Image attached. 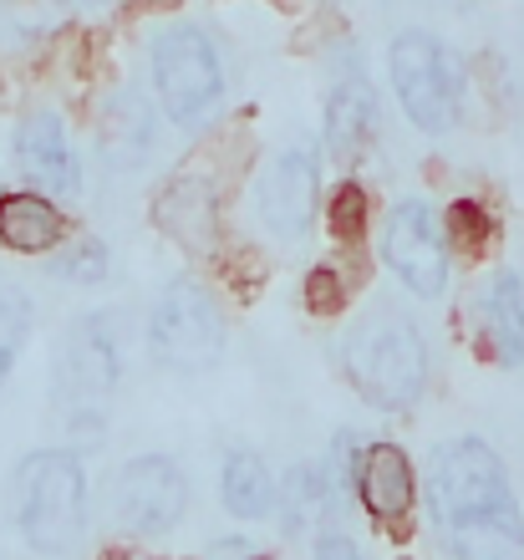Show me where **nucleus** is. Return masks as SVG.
<instances>
[{
	"label": "nucleus",
	"mask_w": 524,
	"mask_h": 560,
	"mask_svg": "<svg viewBox=\"0 0 524 560\" xmlns=\"http://www.w3.org/2000/svg\"><path fill=\"white\" fill-rule=\"evenodd\" d=\"M474 311H479L474 341L484 347V357L499 362V368H520L524 362V276L520 270H494Z\"/></svg>",
	"instance_id": "nucleus-14"
},
{
	"label": "nucleus",
	"mask_w": 524,
	"mask_h": 560,
	"mask_svg": "<svg viewBox=\"0 0 524 560\" xmlns=\"http://www.w3.org/2000/svg\"><path fill=\"white\" fill-rule=\"evenodd\" d=\"M15 530L36 556H72L88 540L92 489L77 448H31L11 474Z\"/></svg>",
	"instance_id": "nucleus-2"
},
{
	"label": "nucleus",
	"mask_w": 524,
	"mask_h": 560,
	"mask_svg": "<svg viewBox=\"0 0 524 560\" xmlns=\"http://www.w3.org/2000/svg\"><path fill=\"white\" fill-rule=\"evenodd\" d=\"M387 77H393L403 118L428 138H443L464 118V61L433 31H403L387 46Z\"/></svg>",
	"instance_id": "nucleus-6"
},
{
	"label": "nucleus",
	"mask_w": 524,
	"mask_h": 560,
	"mask_svg": "<svg viewBox=\"0 0 524 560\" xmlns=\"http://www.w3.org/2000/svg\"><path fill=\"white\" fill-rule=\"evenodd\" d=\"M159 220L174 240H184L189 250H209L214 245V189L205 178H174L159 199Z\"/></svg>",
	"instance_id": "nucleus-18"
},
{
	"label": "nucleus",
	"mask_w": 524,
	"mask_h": 560,
	"mask_svg": "<svg viewBox=\"0 0 524 560\" xmlns=\"http://www.w3.org/2000/svg\"><path fill=\"white\" fill-rule=\"evenodd\" d=\"M82 5H113V0H82Z\"/></svg>",
	"instance_id": "nucleus-27"
},
{
	"label": "nucleus",
	"mask_w": 524,
	"mask_h": 560,
	"mask_svg": "<svg viewBox=\"0 0 524 560\" xmlns=\"http://www.w3.org/2000/svg\"><path fill=\"white\" fill-rule=\"evenodd\" d=\"M276 489H280V479L270 474L260 448H230L224 454V464H219V504L234 520H270Z\"/></svg>",
	"instance_id": "nucleus-17"
},
{
	"label": "nucleus",
	"mask_w": 524,
	"mask_h": 560,
	"mask_svg": "<svg viewBox=\"0 0 524 560\" xmlns=\"http://www.w3.org/2000/svg\"><path fill=\"white\" fill-rule=\"evenodd\" d=\"M143 337H148V357H153L163 372L194 377V372H209L224 362L230 316H224L219 295L209 291L199 276H174L153 295Z\"/></svg>",
	"instance_id": "nucleus-4"
},
{
	"label": "nucleus",
	"mask_w": 524,
	"mask_h": 560,
	"mask_svg": "<svg viewBox=\"0 0 524 560\" xmlns=\"http://www.w3.org/2000/svg\"><path fill=\"white\" fill-rule=\"evenodd\" d=\"M31 322H36V306L21 285H0V387L11 383L15 362L31 341Z\"/></svg>",
	"instance_id": "nucleus-20"
},
{
	"label": "nucleus",
	"mask_w": 524,
	"mask_h": 560,
	"mask_svg": "<svg viewBox=\"0 0 524 560\" xmlns=\"http://www.w3.org/2000/svg\"><path fill=\"white\" fill-rule=\"evenodd\" d=\"M311 556H316V560H366L362 546H357L351 535H336V530L316 535V550H311Z\"/></svg>",
	"instance_id": "nucleus-25"
},
{
	"label": "nucleus",
	"mask_w": 524,
	"mask_h": 560,
	"mask_svg": "<svg viewBox=\"0 0 524 560\" xmlns=\"http://www.w3.org/2000/svg\"><path fill=\"white\" fill-rule=\"evenodd\" d=\"M148 77H153V97H159V113L174 128H205L224 107V92H230V72H224V57H219L214 36L205 26H163L148 46Z\"/></svg>",
	"instance_id": "nucleus-5"
},
{
	"label": "nucleus",
	"mask_w": 524,
	"mask_h": 560,
	"mask_svg": "<svg viewBox=\"0 0 524 560\" xmlns=\"http://www.w3.org/2000/svg\"><path fill=\"white\" fill-rule=\"evenodd\" d=\"M443 224H464V230H443V235H449V250H453V240H464L468 250H479L484 240H489V220H484V209L468 205V199H458V205L449 209V220H443Z\"/></svg>",
	"instance_id": "nucleus-23"
},
{
	"label": "nucleus",
	"mask_w": 524,
	"mask_h": 560,
	"mask_svg": "<svg viewBox=\"0 0 524 560\" xmlns=\"http://www.w3.org/2000/svg\"><path fill=\"white\" fill-rule=\"evenodd\" d=\"M341 301H347V291H341V280H336L331 266H316L306 276V306L316 311V316H331V311H341Z\"/></svg>",
	"instance_id": "nucleus-24"
},
{
	"label": "nucleus",
	"mask_w": 524,
	"mask_h": 560,
	"mask_svg": "<svg viewBox=\"0 0 524 560\" xmlns=\"http://www.w3.org/2000/svg\"><path fill=\"white\" fill-rule=\"evenodd\" d=\"M347 377L366 408H377V413H408V408L422 402L428 377H433L428 337L403 311L372 306L347 331Z\"/></svg>",
	"instance_id": "nucleus-3"
},
{
	"label": "nucleus",
	"mask_w": 524,
	"mask_h": 560,
	"mask_svg": "<svg viewBox=\"0 0 524 560\" xmlns=\"http://www.w3.org/2000/svg\"><path fill=\"white\" fill-rule=\"evenodd\" d=\"M97 138H103V159L113 168H143L148 153L159 148V107L143 92H117L103 107Z\"/></svg>",
	"instance_id": "nucleus-15"
},
{
	"label": "nucleus",
	"mask_w": 524,
	"mask_h": 560,
	"mask_svg": "<svg viewBox=\"0 0 524 560\" xmlns=\"http://www.w3.org/2000/svg\"><path fill=\"white\" fill-rule=\"evenodd\" d=\"M67 240V220L61 209L36 189L0 194V245L15 255H46Z\"/></svg>",
	"instance_id": "nucleus-16"
},
{
	"label": "nucleus",
	"mask_w": 524,
	"mask_h": 560,
	"mask_svg": "<svg viewBox=\"0 0 524 560\" xmlns=\"http://www.w3.org/2000/svg\"><path fill=\"white\" fill-rule=\"evenodd\" d=\"M428 504L453 560H524L520 500L510 489L504 458L479 433H458L433 448Z\"/></svg>",
	"instance_id": "nucleus-1"
},
{
	"label": "nucleus",
	"mask_w": 524,
	"mask_h": 560,
	"mask_svg": "<svg viewBox=\"0 0 524 560\" xmlns=\"http://www.w3.org/2000/svg\"><path fill=\"white\" fill-rule=\"evenodd\" d=\"M276 510L286 515V530H306V525H316L326 510H336L331 494H326V479H321V469H291L286 474V485L276 489Z\"/></svg>",
	"instance_id": "nucleus-19"
},
{
	"label": "nucleus",
	"mask_w": 524,
	"mask_h": 560,
	"mask_svg": "<svg viewBox=\"0 0 524 560\" xmlns=\"http://www.w3.org/2000/svg\"><path fill=\"white\" fill-rule=\"evenodd\" d=\"M321 205V159L311 148H280L255 174V220L276 240L295 245L311 235Z\"/></svg>",
	"instance_id": "nucleus-10"
},
{
	"label": "nucleus",
	"mask_w": 524,
	"mask_h": 560,
	"mask_svg": "<svg viewBox=\"0 0 524 560\" xmlns=\"http://www.w3.org/2000/svg\"><path fill=\"white\" fill-rule=\"evenodd\" d=\"M377 133V92L366 82L362 67H347V72L331 82L326 92V113H321V138L331 148V159L351 163L362 159L366 143Z\"/></svg>",
	"instance_id": "nucleus-13"
},
{
	"label": "nucleus",
	"mask_w": 524,
	"mask_h": 560,
	"mask_svg": "<svg viewBox=\"0 0 524 560\" xmlns=\"http://www.w3.org/2000/svg\"><path fill=\"white\" fill-rule=\"evenodd\" d=\"M117 377H123V337H117L113 316L92 311L67 326L57 352V398L67 418L103 413L107 398L117 393Z\"/></svg>",
	"instance_id": "nucleus-9"
},
{
	"label": "nucleus",
	"mask_w": 524,
	"mask_h": 560,
	"mask_svg": "<svg viewBox=\"0 0 524 560\" xmlns=\"http://www.w3.org/2000/svg\"><path fill=\"white\" fill-rule=\"evenodd\" d=\"M351 489L382 530H403L418 504V474H412V458L403 443L377 439L357 448V469H351Z\"/></svg>",
	"instance_id": "nucleus-12"
},
{
	"label": "nucleus",
	"mask_w": 524,
	"mask_h": 560,
	"mask_svg": "<svg viewBox=\"0 0 524 560\" xmlns=\"http://www.w3.org/2000/svg\"><path fill=\"white\" fill-rule=\"evenodd\" d=\"M205 560H270V556H265V550L255 546V540L224 535V540H214V546H209V556H205Z\"/></svg>",
	"instance_id": "nucleus-26"
},
{
	"label": "nucleus",
	"mask_w": 524,
	"mask_h": 560,
	"mask_svg": "<svg viewBox=\"0 0 524 560\" xmlns=\"http://www.w3.org/2000/svg\"><path fill=\"white\" fill-rule=\"evenodd\" d=\"M189 474L178 469V458L168 454H138L128 458L123 469L113 474L107 485V510L128 535H143V540H163L174 535L189 515Z\"/></svg>",
	"instance_id": "nucleus-7"
},
{
	"label": "nucleus",
	"mask_w": 524,
	"mask_h": 560,
	"mask_svg": "<svg viewBox=\"0 0 524 560\" xmlns=\"http://www.w3.org/2000/svg\"><path fill=\"white\" fill-rule=\"evenodd\" d=\"M107 270H113V255H107V245L97 235H77L72 245H61L57 255H51V280H61V285H103Z\"/></svg>",
	"instance_id": "nucleus-21"
},
{
	"label": "nucleus",
	"mask_w": 524,
	"mask_h": 560,
	"mask_svg": "<svg viewBox=\"0 0 524 560\" xmlns=\"http://www.w3.org/2000/svg\"><path fill=\"white\" fill-rule=\"evenodd\" d=\"M326 224H331L336 240H357L366 224V194L362 184H336L331 189V209H326Z\"/></svg>",
	"instance_id": "nucleus-22"
},
{
	"label": "nucleus",
	"mask_w": 524,
	"mask_h": 560,
	"mask_svg": "<svg viewBox=\"0 0 524 560\" xmlns=\"http://www.w3.org/2000/svg\"><path fill=\"white\" fill-rule=\"evenodd\" d=\"M15 168L36 194H57V199H77L82 194V159H77L72 138L61 128L57 113H26L15 122Z\"/></svg>",
	"instance_id": "nucleus-11"
},
{
	"label": "nucleus",
	"mask_w": 524,
	"mask_h": 560,
	"mask_svg": "<svg viewBox=\"0 0 524 560\" xmlns=\"http://www.w3.org/2000/svg\"><path fill=\"white\" fill-rule=\"evenodd\" d=\"M382 266L418 301H443L453 280V250L428 199H397L382 224Z\"/></svg>",
	"instance_id": "nucleus-8"
}]
</instances>
